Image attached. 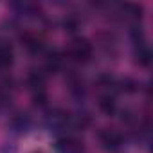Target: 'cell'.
I'll return each mask as SVG.
<instances>
[{"label":"cell","mask_w":153,"mask_h":153,"mask_svg":"<svg viewBox=\"0 0 153 153\" xmlns=\"http://www.w3.org/2000/svg\"><path fill=\"white\" fill-rule=\"evenodd\" d=\"M115 97H114V94H103L101 96V99H99V108L105 112V114H114L115 112Z\"/></svg>","instance_id":"8"},{"label":"cell","mask_w":153,"mask_h":153,"mask_svg":"<svg viewBox=\"0 0 153 153\" xmlns=\"http://www.w3.org/2000/svg\"><path fill=\"white\" fill-rule=\"evenodd\" d=\"M68 54H70V58L76 59V61H88L90 56H92V45H90L87 40H83V38L74 40V43H72L70 49H68Z\"/></svg>","instance_id":"1"},{"label":"cell","mask_w":153,"mask_h":153,"mask_svg":"<svg viewBox=\"0 0 153 153\" xmlns=\"http://www.w3.org/2000/svg\"><path fill=\"white\" fill-rule=\"evenodd\" d=\"M22 42H24V47H25L27 51H31V52H40V51L43 49V42H42V38H38V36L33 34V33H25V34H22Z\"/></svg>","instance_id":"3"},{"label":"cell","mask_w":153,"mask_h":153,"mask_svg":"<svg viewBox=\"0 0 153 153\" xmlns=\"http://www.w3.org/2000/svg\"><path fill=\"white\" fill-rule=\"evenodd\" d=\"M61 63H63V58H61V54L56 52V51L49 52L47 58H45V68H47L49 72H56V70L61 67Z\"/></svg>","instance_id":"6"},{"label":"cell","mask_w":153,"mask_h":153,"mask_svg":"<svg viewBox=\"0 0 153 153\" xmlns=\"http://www.w3.org/2000/svg\"><path fill=\"white\" fill-rule=\"evenodd\" d=\"M58 148L61 149V153H79L81 151V142L74 137H65L58 142Z\"/></svg>","instance_id":"4"},{"label":"cell","mask_w":153,"mask_h":153,"mask_svg":"<svg viewBox=\"0 0 153 153\" xmlns=\"http://www.w3.org/2000/svg\"><path fill=\"white\" fill-rule=\"evenodd\" d=\"M99 142L103 144L105 149L108 151H117L121 146H123V135L117 131V130H103L99 131Z\"/></svg>","instance_id":"2"},{"label":"cell","mask_w":153,"mask_h":153,"mask_svg":"<svg viewBox=\"0 0 153 153\" xmlns=\"http://www.w3.org/2000/svg\"><path fill=\"white\" fill-rule=\"evenodd\" d=\"M137 45H139V47H137V52H135L137 61H139L140 65L148 67V65H149V61H151V52H149V47H148L144 42H140V43H137Z\"/></svg>","instance_id":"7"},{"label":"cell","mask_w":153,"mask_h":153,"mask_svg":"<svg viewBox=\"0 0 153 153\" xmlns=\"http://www.w3.org/2000/svg\"><path fill=\"white\" fill-rule=\"evenodd\" d=\"M13 63V49L9 43L6 42H0V70L7 68Z\"/></svg>","instance_id":"5"}]
</instances>
